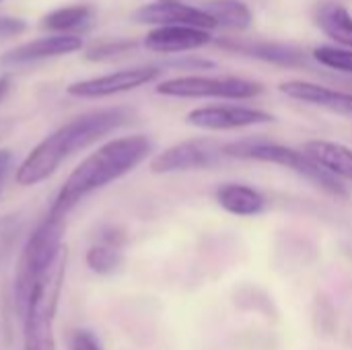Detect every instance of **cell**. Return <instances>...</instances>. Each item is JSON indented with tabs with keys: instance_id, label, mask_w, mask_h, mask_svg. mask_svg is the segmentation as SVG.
Instances as JSON below:
<instances>
[{
	"instance_id": "83f0119b",
	"label": "cell",
	"mask_w": 352,
	"mask_h": 350,
	"mask_svg": "<svg viewBox=\"0 0 352 350\" xmlns=\"http://www.w3.org/2000/svg\"><path fill=\"white\" fill-rule=\"evenodd\" d=\"M157 2H182V0H157Z\"/></svg>"
},
{
	"instance_id": "4fadbf2b",
	"label": "cell",
	"mask_w": 352,
	"mask_h": 350,
	"mask_svg": "<svg viewBox=\"0 0 352 350\" xmlns=\"http://www.w3.org/2000/svg\"><path fill=\"white\" fill-rule=\"evenodd\" d=\"M278 89H280V93H285L287 97H291L295 101L324 107L328 111L352 118V93L336 91V89H330V87H324L318 83H309V80H287V83H280Z\"/></svg>"
},
{
	"instance_id": "cb8c5ba5",
	"label": "cell",
	"mask_w": 352,
	"mask_h": 350,
	"mask_svg": "<svg viewBox=\"0 0 352 350\" xmlns=\"http://www.w3.org/2000/svg\"><path fill=\"white\" fill-rule=\"evenodd\" d=\"M70 350H101L97 338L87 330H76L70 340Z\"/></svg>"
},
{
	"instance_id": "7402d4cb",
	"label": "cell",
	"mask_w": 352,
	"mask_h": 350,
	"mask_svg": "<svg viewBox=\"0 0 352 350\" xmlns=\"http://www.w3.org/2000/svg\"><path fill=\"white\" fill-rule=\"evenodd\" d=\"M314 60L326 68L336 70V72L352 74V50H349V47L320 45L314 50Z\"/></svg>"
},
{
	"instance_id": "3957f363",
	"label": "cell",
	"mask_w": 352,
	"mask_h": 350,
	"mask_svg": "<svg viewBox=\"0 0 352 350\" xmlns=\"http://www.w3.org/2000/svg\"><path fill=\"white\" fill-rule=\"evenodd\" d=\"M64 229H66L64 219L47 217L31 233L29 241L25 243V250L21 252L14 272V307L21 318L25 314V307L29 303L35 285L66 250V245H62Z\"/></svg>"
},
{
	"instance_id": "52a82bcc",
	"label": "cell",
	"mask_w": 352,
	"mask_h": 350,
	"mask_svg": "<svg viewBox=\"0 0 352 350\" xmlns=\"http://www.w3.org/2000/svg\"><path fill=\"white\" fill-rule=\"evenodd\" d=\"M225 157V144L214 138H190L161 151L151 161L153 173H179L217 167Z\"/></svg>"
},
{
	"instance_id": "d6986e66",
	"label": "cell",
	"mask_w": 352,
	"mask_h": 350,
	"mask_svg": "<svg viewBox=\"0 0 352 350\" xmlns=\"http://www.w3.org/2000/svg\"><path fill=\"white\" fill-rule=\"evenodd\" d=\"M91 8L85 4H74V6H64L58 10H52L41 19V27L47 31H54L58 35H70L68 31L74 29H87L91 23Z\"/></svg>"
},
{
	"instance_id": "8fae6325",
	"label": "cell",
	"mask_w": 352,
	"mask_h": 350,
	"mask_svg": "<svg viewBox=\"0 0 352 350\" xmlns=\"http://www.w3.org/2000/svg\"><path fill=\"white\" fill-rule=\"evenodd\" d=\"M219 45L227 52L248 56L254 60L278 64V66H303L305 64V52L291 43L280 41H258V39H219Z\"/></svg>"
},
{
	"instance_id": "7a4b0ae2",
	"label": "cell",
	"mask_w": 352,
	"mask_h": 350,
	"mask_svg": "<svg viewBox=\"0 0 352 350\" xmlns=\"http://www.w3.org/2000/svg\"><path fill=\"white\" fill-rule=\"evenodd\" d=\"M151 151L153 140L144 134L122 136L105 142L85 161H80L78 167H74V171L60 188L47 217L64 219L82 198L113 184L138 167L151 155Z\"/></svg>"
},
{
	"instance_id": "5bb4252c",
	"label": "cell",
	"mask_w": 352,
	"mask_h": 350,
	"mask_svg": "<svg viewBox=\"0 0 352 350\" xmlns=\"http://www.w3.org/2000/svg\"><path fill=\"white\" fill-rule=\"evenodd\" d=\"M210 31L194 27H157L146 33L144 45L157 54H182L210 43Z\"/></svg>"
},
{
	"instance_id": "44dd1931",
	"label": "cell",
	"mask_w": 352,
	"mask_h": 350,
	"mask_svg": "<svg viewBox=\"0 0 352 350\" xmlns=\"http://www.w3.org/2000/svg\"><path fill=\"white\" fill-rule=\"evenodd\" d=\"M136 41L132 39H111V41H99L93 43L91 47H87L85 58L91 62H109V60H118L130 52H134Z\"/></svg>"
},
{
	"instance_id": "ac0fdd59",
	"label": "cell",
	"mask_w": 352,
	"mask_h": 350,
	"mask_svg": "<svg viewBox=\"0 0 352 350\" xmlns=\"http://www.w3.org/2000/svg\"><path fill=\"white\" fill-rule=\"evenodd\" d=\"M202 8L217 21V25L227 29L243 31L252 25V10L241 0H208Z\"/></svg>"
},
{
	"instance_id": "277c9868",
	"label": "cell",
	"mask_w": 352,
	"mask_h": 350,
	"mask_svg": "<svg viewBox=\"0 0 352 350\" xmlns=\"http://www.w3.org/2000/svg\"><path fill=\"white\" fill-rule=\"evenodd\" d=\"M66 262H68V252L64 250L62 256L54 262V266L35 285L29 297V303L23 314L25 350H56L54 322L60 303V293L64 287Z\"/></svg>"
},
{
	"instance_id": "9a60e30c",
	"label": "cell",
	"mask_w": 352,
	"mask_h": 350,
	"mask_svg": "<svg viewBox=\"0 0 352 350\" xmlns=\"http://www.w3.org/2000/svg\"><path fill=\"white\" fill-rule=\"evenodd\" d=\"M303 153L336 179L352 182V149L334 140H307Z\"/></svg>"
},
{
	"instance_id": "603a6c76",
	"label": "cell",
	"mask_w": 352,
	"mask_h": 350,
	"mask_svg": "<svg viewBox=\"0 0 352 350\" xmlns=\"http://www.w3.org/2000/svg\"><path fill=\"white\" fill-rule=\"evenodd\" d=\"M19 231H21V221L14 215H6L0 219V268H4V264L10 260Z\"/></svg>"
},
{
	"instance_id": "7c38bea8",
	"label": "cell",
	"mask_w": 352,
	"mask_h": 350,
	"mask_svg": "<svg viewBox=\"0 0 352 350\" xmlns=\"http://www.w3.org/2000/svg\"><path fill=\"white\" fill-rule=\"evenodd\" d=\"M82 47V39L78 35H50L41 37L29 43H23L19 47L8 50L2 58L0 64L4 66H21V64H31L56 56H66L74 54Z\"/></svg>"
},
{
	"instance_id": "484cf974",
	"label": "cell",
	"mask_w": 352,
	"mask_h": 350,
	"mask_svg": "<svg viewBox=\"0 0 352 350\" xmlns=\"http://www.w3.org/2000/svg\"><path fill=\"white\" fill-rule=\"evenodd\" d=\"M10 159H12V155L6 149H0V179L6 173V169L10 167Z\"/></svg>"
},
{
	"instance_id": "4316f807",
	"label": "cell",
	"mask_w": 352,
	"mask_h": 350,
	"mask_svg": "<svg viewBox=\"0 0 352 350\" xmlns=\"http://www.w3.org/2000/svg\"><path fill=\"white\" fill-rule=\"evenodd\" d=\"M8 89H10V83H8V78H0V101L6 97Z\"/></svg>"
},
{
	"instance_id": "e0dca14e",
	"label": "cell",
	"mask_w": 352,
	"mask_h": 350,
	"mask_svg": "<svg viewBox=\"0 0 352 350\" xmlns=\"http://www.w3.org/2000/svg\"><path fill=\"white\" fill-rule=\"evenodd\" d=\"M318 25L330 39L352 50V17L344 6L332 2L322 4L318 8Z\"/></svg>"
},
{
	"instance_id": "8992f818",
	"label": "cell",
	"mask_w": 352,
	"mask_h": 350,
	"mask_svg": "<svg viewBox=\"0 0 352 350\" xmlns=\"http://www.w3.org/2000/svg\"><path fill=\"white\" fill-rule=\"evenodd\" d=\"M264 87L256 80L237 76H179L157 85V93L177 99H252L258 97Z\"/></svg>"
},
{
	"instance_id": "30bf717a",
	"label": "cell",
	"mask_w": 352,
	"mask_h": 350,
	"mask_svg": "<svg viewBox=\"0 0 352 350\" xmlns=\"http://www.w3.org/2000/svg\"><path fill=\"white\" fill-rule=\"evenodd\" d=\"M136 21L159 27H194L210 31L217 27V21L204 10L196 6H188L184 2H153L144 4L134 14Z\"/></svg>"
},
{
	"instance_id": "5b68a950",
	"label": "cell",
	"mask_w": 352,
	"mask_h": 350,
	"mask_svg": "<svg viewBox=\"0 0 352 350\" xmlns=\"http://www.w3.org/2000/svg\"><path fill=\"white\" fill-rule=\"evenodd\" d=\"M225 157L274 163V165H280L285 169H291V171L303 175L305 179H309L311 184H316L318 188H322L324 192H328L332 196H338V198L349 196L344 184L340 179H336L334 175H330L328 171H324L303 151H297V149H291V146H285L278 142H270V140H262V138H245L239 142H229V144H225Z\"/></svg>"
},
{
	"instance_id": "6da1fadb",
	"label": "cell",
	"mask_w": 352,
	"mask_h": 350,
	"mask_svg": "<svg viewBox=\"0 0 352 350\" xmlns=\"http://www.w3.org/2000/svg\"><path fill=\"white\" fill-rule=\"evenodd\" d=\"M132 120V109L128 107H105L97 111L82 113L52 134H47L19 165L16 169V184L21 186H35L47 179L62 161H66L76 151H82L103 138L105 134L126 126Z\"/></svg>"
},
{
	"instance_id": "ba28073f",
	"label": "cell",
	"mask_w": 352,
	"mask_h": 350,
	"mask_svg": "<svg viewBox=\"0 0 352 350\" xmlns=\"http://www.w3.org/2000/svg\"><path fill=\"white\" fill-rule=\"evenodd\" d=\"M157 76H161L159 66H134L124 68L118 72H109L103 76H95L89 80H78L68 87V95L80 97V99H101L111 97L118 93H128L134 89H140L148 83H153Z\"/></svg>"
},
{
	"instance_id": "2e32d148",
	"label": "cell",
	"mask_w": 352,
	"mask_h": 350,
	"mask_svg": "<svg viewBox=\"0 0 352 350\" xmlns=\"http://www.w3.org/2000/svg\"><path fill=\"white\" fill-rule=\"evenodd\" d=\"M219 206L233 217H258L266 208V198L252 186L225 184L217 190Z\"/></svg>"
},
{
	"instance_id": "d4e9b609",
	"label": "cell",
	"mask_w": 352,
	"mask_h": 350,
	"mask_svg": "<svg viewBox=\"0 0 352 350\" xmlns=\"http://www.w3.org/2000/svg\"><path fill=\"white\" fill-rule=\"evenodd\" d=\"M27 31V23L14 17H0V37H14Z\"/></svg>"
},
{
	"instance_id": "9c48e42d",
	"label": "cell",
	"mask_w": 352,
	"mask_h": 350,
	"mask_svg": "<svg viewBox=\"0 0 352 350\" xmlns=\"http://www.w3.org/2000/svg\"><path fill=\"white\" fill-rule=\"evenodd\" d=\"M188 124L200 130H241L262 124H272L274 116L248 107V105H233V103H219V105H202L188 113Z\"/></svg>"
},
{
	"instance_id": "ffe728a7",
	"label": "cell",
	"mask_w": 352,
	"mask_h": 350,
	"mask_svg": "<svg viewBox=\"0 0 352 350\" xmlns=\"http://www.w3.org/2000/svg\"><path fill=\"white\" fill-rule=\"evenodd\" d=\"M124 262V256L120 252V248H113V245H107V243H99V245H93L89 252H87V266L97 272V274H113Z\"/></svg>"
}]
</instances>
